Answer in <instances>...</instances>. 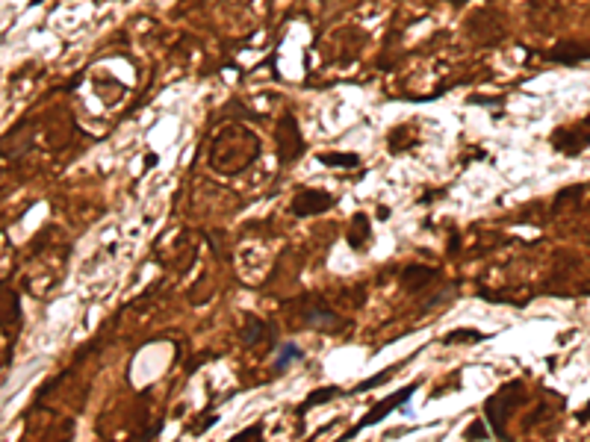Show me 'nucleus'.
<instances>
[{
	"label": "nucleus",
	"mask_w": 590,
	"mask_h": 442,
	"mask_svg": "<svg viewBox=\"0 0 590 442\" xmlns=\"http://www.w3.org/2000/svg\"><path fill=\"white\" fill-rule=\"evenodd\" d=\"M587 144H590V118H584L573 127H561V130H555V136H552V147L567 157L582 154Z\"/></svg>",
	"instance_id": "obj_1"
},
{
	"label": "nucleus",
	"mask_w": 590,
	"mask_h": 442,
	"mask_svg": "<svg viewBox=\"0 0 590 442\" xmlns=\"http://www.w3.org/2000/svg\"><path fill=\"white\" fill-rule=\"evenodd\" d=\"M416 390H419V380H416L414 386H404V390H402V392H396V395H390V398H381V401H378V404H375V407L369 410V416L357 421V428H354V431H348V439H351L354 434H361L363 428H372V425H378V421H381L384 416H390L392 410H399L402 404H407L410 398H414V392H416Z\"/></svg>",
	"instance_id": "obj_2"
},
{
	"label": "nucleus",
	"mask_w": 590,
	"mask_h": 442,
	"mask_svg": "<svg viewBox=\"0 0 590 442\" xmlns=\"http://www.w3.org/2000/svg\"><path fill=\"white\" fill-rule=\"evenodd\" d=\"M334 210V198L322 189H301L295 198H293V212L298 218H307V215H319V212H328Z\"/></svg>",
	"instance_id": "obj_3"
},
{
	"label": "nucleus",
	"mask_w": 590,
	"mask_h": 442,
	"mask_svg": "<svg viewBox=\"0 0 590 442\" xmlns=\"http://www.w3.org/2000/svg\"><path fill=\"white\" fill-rule=\"evenodd\" d=\"M549 57H552V62H561V65H576V62L590 60V45H582V42L567 39V42H561L555 50H552Z\"/></svg>",
	"instance_id": "obj_4"
},
{
	"label": "nucleus",
	"mask_w": 590,
	"mask_h": 442,
	"mask_svg": "<svg viewBox=\"0 0 590 442\" xmlns=\"http://www.w3.org/2000/svg\"><path fill=\"white\" fill-rule=\"evenodd\" d=\"M304 322H307L310 327H322V330H336L339 327V316L322 298L304 312Z\"/></svg>",
	"instance_id": "obj_5"
},
{
	"label": "nucleus",
	"mask_w": 590,
	"mask_h": 442,
	"mask_svg": "<svg viewBox=\"0 0 590 442\" xmlns=\"http://www.w3.org/2000/svg\"><path fill=\"white\" fill-rule=\"evenodd\" d=\"M434 280H437V271H434V268H428V266H407V268L402 271V283H404L407 289H414V292L425 289L428 283H434Z\"/></svg>",
	"instance_id": "obj_6"
},
{
	"label": "nucleus",
	"mask_w": 590,
	"mask_h": 442,
	"mask_svg": "<svg viewBox=\"0 0 590 442\" xmlns=\"http://www.w3.org/2000/svg\"><path fill=\"white\" fill-rule=\"evenodd\" d=\"M319 159L331 165V169H357V165H361V157L357 154H322Z\"/></svg>",
	"instance_id": "obj_7"
},
{
	"label": "nucleus",
	"mask_w": 590,
	"mask_h": 442,
	"mask_svg": "<svg viewBox=\"0 0 590 442\" xmlns=\"http://www.w3.org/2000/svg\"><path fill=\"white\" fill-rule=\"evenodd\" d=\"M301 357H304V351H301V348H298V345H293V342H287V345H283L280 351H278L275 368H278V372H283V366H287L290 360H301Z\"/></svg>",
	"instance_id": "obj_8"
},
{
	"label": "nucleus",
	"mask_w": 590,
	"mask_h": 442,
	"mask_svg": "<svg viewBox=\"0 0 590 442\" xmlns=\"http://www.w3.org/2000/svg\"><path fill=\"white\" fill-rule=\"evenodd\" d=\"M334 395H339L336 386H328V390H316L307 401H304V407H301V410H310V407H316V404H325V401H331Z\"/></svg>",
	"instance_id": "obj_9"
},
{
	"label": "nucleus",
	"mask_w": 590,
	"mask_h": 442,
	"mask_svg": "<svg viewBox=\"0 0 590 442\" xmlns=\"http://www.w3.org/2000/svg\"><path fill=\"white\" fill-rule=\"evenodd\" d=\"M263 334H266V324H263L260 319H248V327H245V342H248V345H257V342L263 339Z\"/></svg>",
	"instance_id": "obj_10"
},
{
	"label": "nucleus",
	"mask_w": 590,
	"mask_h": 442,
	"mask_svg": "<svg viewBox=\"0 0 590 442\" xmlns=\"http://www.w3.org/2000/svg\"><path fill=\"white\" fill-rule=\"evenodd\" d=\"M392 378V368H387L384 375H375V378H369L366 383H361V386H354V390L348 392V395H354V392H366V390H375V386H381L384 380H390Z\"/></svg>",
	"instance_id": "obj_11"
},
{
	"label": "nucleus",
	"mask_w": 590,
	"mask_h": 442,
	"mask_svg": "<svg viewBox=\"0 0 590 442\" xmlns=\"http://www.w3.org/2000/svg\"><path fill=\"white\" fill-rule=\"evenodd\" d=\"M458 339H460V342H467V339L478 342V339H484V334H478V330H455V334H449L443 342H446V345H452V342H458Z\"/></svg>",
	"instance_id": "obj_12"
},
{
	"label": "nucleus",
	"mask_w": 590,
	"mask_h": 442,
	"mask_svg": "<svg viewBox=\"0 0 590 442\" xmlns=\"http://www.w3.org/2000/svg\"><path fill=\"white\" fill-rule=\"evenodd\" d=\"M472 436H487V425H484V419H475L472 425L467 428V439H472Z\"/></svg>",
	"instance_id": "obj_13"
},
{
	"label": "nucleus",
	"mask_w": 590,
	"mask_h": 442,
	"mask_svg": "<svg viewBox=\"0 0 590 442\" xmlns=\"http://www.w3.org/2000/svg\"><path fill=\"white\" fill-rule=\"evenodd\" d=\"M260 434H263V425H254L251 431H242V434H239L237 439H248V436H260Z\"/></svg>",
	"instance_id": "obj_14"
},
{
	"label": "nucleus",
	"mask_w": 590,
	"mask_h": 442,
	"mask_svg": "<svg viewBox=\"0 0 590 442\" xmlns=\"http://www.w3.org/2000/svg\"><path fill=\"white\" fill-rule=\"evenodd\" d=\"M35 4H42V0H30V6H35Z\"/></svg>",
	"instance_id": "obj_15"
},
{
	"label": "nucleus",
	"mask_w": 590,
	"mask_h": 442,
	"mask_svg": "<svg viewBox=\"0 0 590 442\" xmlns=\"http://www.w3.org/2000/svg\"><path fill=\"white\" fill-rule=\"evenodd\" d=\"M98 4H101V0H98Z\"/></svg>",
	"instance_id": "obj_16"
}]
</instances>
